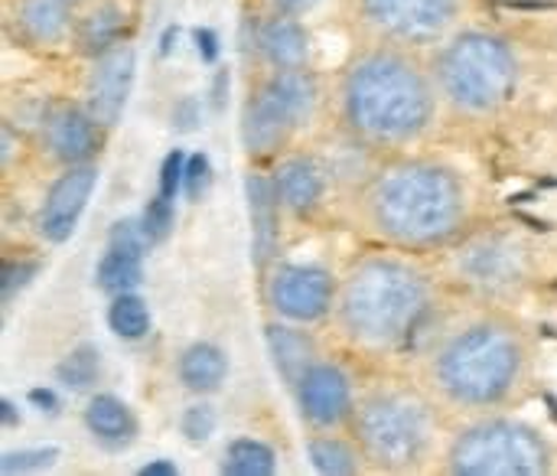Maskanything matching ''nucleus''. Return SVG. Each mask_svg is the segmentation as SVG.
<instances>
[{
	"label": "nucleus",
	"instance_id": "obj_17",
	"mask_svg": "<svg viewBox=\"0 0 557 476\" xmlns=\"http://www.w3.org/2000/svg\"><path fill=\"white\" fill-rule=\"evenodd\" d=\"M13 20L20 36L33 46L55 49L75 39V16L69 0H16Z\"/></svg>",
	"mask_w": 557,
	"mask_h": 476
},
{
	"label": "nucleus",
	"instance_id": "obj_28",
	"mask_svg": "<svg viewBox=\"0 0 557 476\" xmlns=\"http://www.w3.org/2000/svg\"><path fill=\"white\" fill-rule=\"evenodd\" d=\"M307 457H310L313 471H320V474L346 476L359 471L356 451L346 441H339V438H313L307 444Z\"/></svg>",
	"mask_w": 557,
	"mask_h": 476
},
{
	"label": "nucleus",
	"instance_id": "obj_11",
	"mask_svg": "<svg viewBox=\"0 0 557 476\" xmlns=\"http://www.w3.org/2000/svg\"><path fill=\"white\" fill-rule=\"evenodd\" d=\"M134 72H137V52L127 42H121L95 59V69L88 75L85 108L91 111V118L101 127H114L121 121L131 88H134Z\"/></svg>",
	"mask_w": 557,
	"mask_h": 476
},
{
	"label": "nucleus",
	"instance_id": "obj_38",
	"mask_svg": "<svg viewBox=\"0 0 557 476\" xmlns=\"http://www.w3.org/2000/svg\"><path fill=\"white\" fill-rule=\"evenodd\" d=\"M29 405L39 408V412H46V415H49V412L55 415V412H59V395H55L52 389H33V392H29Z\"/></svg>",
	"mask_w": 557,
	"mask_h": 476
},
{
	"label": "nucleus",
	"instance_id": "obj_8",
	"mask_svg": "<svg viewBox=\"0 0 557 476\" xmlns=\"http://www.w3.org/2000/svg\"><path fill=\"white\" fill-rule=\"evenodd\" d=\"M362 20L392 42L421 46L437 39L457 20L460 0H359Z\"/></svg>",
	"mask_w": 557,
	"mask_h": 476
},
{
	"label": "nucleus",
	"instance_id": "obj_27",
	"mask_svg": "<svg viewBox=\"0 0 557 476\" xmlns=\"http://www.w3.org/2000/svg\"><path fill=\"white\" fill-rule=\"evenodd\" d=\"M55 379L72 389V392H85L91 389L98 379H101V356L91 343L85 346H75L72 353L62 356V363L55 366Z\"/></svg>",
	"mask_w": 557,
	"mask_h": 476
},
{
	"label": "nucleus",
	"instance_id": "obj_43",
	"mask_svg": "<svg viewBox=\"0 0 557 476\" xmlns=\"http://www.w3.org/2000/svg\"><path fill=\"white\" fill-rule=\"evenodd\" d=\"M3 425H16V412H13V402H3Z\"/></svg>",
	"mask_w": 557,
	"mask_h": 476
},
{
	"label": "nucleus",
	"instance_id": "obj_26",
	"mask_svg": "<svg viewBox=\"0 0 557 476\" xmlns=\"http://www.w3.org/2000/svg\"><path fill=\"white\" fill-rule=\"evenodd\" d=\"M222 471L228 476H271L277 471V454L255 438H238L225 448Z\"/></svg>",
	"mask_w": 557,
	"mask_h": 476
},
{
	"label": "nucleus",
	"instance_id": "obj_1",
	"mask_svg": "<svg viewBox=\"0 0 557 476\" xmlns=\"http://www.w3.org/2000/svg\"><path fill=\"white\" fill-rule=\"evenodd\" d=\"M343 114L369 144H405L428 131L434 118V85L408 56L375 49L349 65Z\"/></svg>",
	"mask_w": 557,
	"mask_h": 476
},
{
	"label": "nucleus",
	"instance_id": "obj_35",
	"mask_svg": "<svg viewBox=\"0 0 557 476\" xmlns=\"http://www.w3.org/2000/svg\"><path fill=\"white\" fill-rule=\"evenodd\" d=\"M199 121H202V105H199L196 98H180V101L173 105V127H176V131L189 134V131L199 127Z\"/></svg>",
	"mask_w": 557,
	"mask_h": 476
},
{
	"label": "nucleus",
	"instance_id": "obj_44",
	"mask_svg": "<svg viewBox=\"0 0 557 476\" xmlns=\"http://www.w3.org/2000/svg\"><path fill=\"white\" fill-rule=\"evenodd\" d=\"M69 3H72V7H75V3H85V0H69Z\"/></svg>",
	"mask_w": 557,
	"mask_h": 476
},
{
	"label": "nucleus",
	"instance_id": "obj_5",
	"mask_svg": "<svg viewBox=\"0 0 557 476\" xmlns=\"http://www.w3.org/2000/svg\"><path fill=\"white\" fill-rule=\"evenodd\" d=\"M519 78L512 49L493 33H463L437 59V85L460 111H493L509 101Z\"/></svg>",
	"mask_w": 557,
	"mask_h": 476
},
{
	"label": "nucleus",
	"instance_id": "obj_33",
	"mask_svg": "<svg viewBox=\"0 0 557 476\" xmlns=\"http://www.w3.org/2000/svg\"><path fill=\"white\" fill-rule=\"evenodd\" d=\"M183 176H186V154L183 150L166 154L163 163H160V186H157V193L176 199L183 193Z\"/></svg>",
	"mask_w": 557,
	"mask_h": 476
},
{
	"label": "nucleus",
	"instance_id": "obj_20",
	"mask_svg": "<svg viewBox=\"0 0 557 476\" xmlns=\"http://www.w3.org/2000/svg\"><path fill=\"white\" fill-rule=\"evenodd\" d=\"M264 340H268V353L274 359L277 376L287 386H297L300 376L317 363V343L310 333L290 327V320L284 324H268L264 327Z\"/></svg>",
	"mask_w": 557,
	"mask_h": 476
},
{
	"label": "nucleus",
	"instance_id": "obj_22",
	"mask_svg": "<svg viewBox=\"0 0 557 476\" xmlns=\"http://www.w3.org/2000/svg\"><path fill=\"white\" fill-rule=\"evenodd\" d=\"M176 376H180L183 389H189L196 395L219 392L228 376V356L215 343H193L180 353Z\"/></svg>",
	"mask_w": 557,
	"mask_h": 476
},
{
	"label": "nucleus",
	"instance_id": "obj_25",
	"mask_svg": "<svg viewBox=\"0 0 557 476\" xmlns=\"http://www.w3.org/2000/svg\"><path fill=\"white\" fill-rule=\"evenodd\" d=\"M108 327L117 340L137 343L150 333V310L144 304L140 294L127 291V294H114V301L108 304Z\"/></svg>",
	"mask_w": 557,
	"mask_h": 476
},
{
	"label": "nucleus",
	"instance_id": "obj_42",
	"mask_svg": "<svg viewBox=\"0 0 557 476\" xmlns=\"http://www.w3.org/2000/svg\"><path fill=\"white\" fill-rule=\"evenodd\" d=\"M176 33H180L176 26H170V29L163 33V39H160V56H170V52H173V39H176Z\"/></svg>",
	"mask_w": 557,
	"mask_h": 476
},
{
	"label": "nucleus",
	"instance_id": "obj_18",
	"mask_svg": "<svg viewBox=\"0 0 557 476\" xmlns=\"http://www.w3.org/2000/svg\"><path fill=\"white\" fill-rule=\"evenodd\" d=\"M248 193V212H251V258L258 268H268V261L277 252V190L274 180L264 173H251L245 183Z\"/></svg>",
	"mask_w": 557,
	"mask_h": 476
},
{
	"label": "nucleus",
	"instance_id": "obj_37",
	"mask_svg": "<svg viewBox=\"0 0 557 476\" xmlns=\"http://www.w3.org/2000/svg\"><path fill=\"white\" fill-rule=\"evenodd\" d=\"M225 101H228V72L219 69L215 78H212V85H209V108H212V111H222Z\"/></svg>",
	"mask_w": 557,
	"mask_h": 476
},
{
	"label": "nucleus",
	"instance_id": "obj_10",
	"mask_svg": "<svg viewBox=\"0 0 557 476\" xmlns=\"http://www.w3.org/2000/svg\"><path fill=\"white\" fill-rule=\"evenodd\" d=\"M98 186V170L91 163H75L69 167L49 190L46 199L39 206V235L52 245H62L72 239V232L78 229V219L85 216L91 193Z\"/></svg>",
	"mask_w": 557,
	"mask_h": 476
},
{
	"label": "nucleus",
	"instance_id": "obj_14",
	"mask_svg": "<svg viewBox=\"0 0 557 476\" xmlns=\"http://www.w3.org/2000/svg\"><path fill=\"white\" fill-rule=\"evenodd\" d=\"M150 245L137 219H117L108 232V252L98 258L95 281L108 294H127L144 278V248Z\"/></svg>",
	"mask_w": 557,
	"mask_h": 476
},
{
	"label": "nucleus",
	"instance_id": "obj_13",
	"mask_svg": "<svg viewBox=\"0 0 557 476\" xmlns=\"http://www.w3.org/2000/svg\"><path fill=\"white\" fill-rule=\"evenodd\" d=\"M300 415L313 428H333L352 415V382L333 363H313L294 386Z\"/></svg>",
	"mask_w": 557,
	"mask_h": 476
},
{
	"label": "nucleus",
	"instance_id": "obj_2",
	"mask_svg": "<svg viewBox=\"0 0 557 476\" xmlns=\"http://www.w3.org/2000/svg\"><path fill=\"white\" fill-rule=\"evenodd\" d=\"M428 304V281L414 268L392 258H369L343 281L336 314L352 343L392 350L414 337Z\"/></svg>",
	"mask_w": 557,
	"mask_h": 476
},
{
	"label": "nucleus",
	"instance_id": "obj_36",
	"mask_svg": "<svg viewBox=\"0 0 557 476\" xmlns=\"http://www.w3.org/2000/svg\"><path fill=\"white\" fill-rule=\"evenodd\" d=\"M196 46H199V56L206 65H215L219 62V33L215 29H196Z\"/></svg>",
	"mask_w": 557,
	"mask_h": 476
},
{
	"label": "nucleus",
	"instance_id": "obj_40",
	"mask_svg": "<svg viewBox=\"0 0 557 476\" xmlns=\"http://www.w3.org/2000/svg\"><path fill=\"white\" fill-rule=\"evenodd\" d=\"M0 137H3V167H10V160H13V150H16V141H13V127L10 124H3V131H0Z\"/></svg>",
	"mask_w": 557,
	"mask_h": 476
},
{
	"label": "nucleus",
	"instance_id": "obj_9",
	"mask_svg": "<svg viewBox=\"0 0 557 476\" xmlns=\"http://www.w3.org/2000/svg\"><path fill=\"white\" fill-rule=\"evenodd\" d=\"M268 301L281 320L320 324L336 307V281L313 265H281L268 281Z\"/></svg>",
	"mask_w": 557,
	"mask_h": 476
},
{
	"label": "nucleus",
	"instance_id": "obj_19",
	"mask_svg": "<svg viewBox=\"0 0 557 476\" xmlns=\"http://www.w3.org/2000/svg\"><path fill=\"white\" fill-rule=\"evenodd\" d=\"M281 209L294 212V216H307L320 206L323 190H326V176L320 170V163H313L310 157H290L277 167V173L271 176Z\"/></svg>",
	"mask_w": 557,
	"mask_h": 476
},
{
	"label": "nucleus",
	"instance_id": "obj_23",
	"mask_svg": "<svg viewBox=\"0 0 557 476\" xmlns=\"http://www.w3.org/2000/svg\"><path fill=\"white\" fill-rule=\"evenodd\" d=\"M294 124H304L317 105V78L313 72H307V65L297 69H274V75L261 85Z\"/></svg>",
	"mask_w": 557,
	"mask_h": 476
},
{
	"label": "nucleus",
	"instance_id": "obj_6",
	"mask_svg": "<svg viewBox=\"0 0 557 476\" xmlns=\"http://www.w3.org/2000/svg\"><path fill=\"white\" fill-rule=\"evenodd\" d=\"M356 438L375 464L388 471H405L421 464V457L428 454L434 441V422L421 402L382 392L359 405Z\"/></svg>",
	"mask_w": 557,
	"mask_h": 476
},
{
	"label": "nucleus",
	"instance_id": "obj_30",
	"mask_svg": "<svg viewBox=\"0 0 557 476\" xmlns=\"http://www.w3.org/2000/svg\"><path fill=\"white\" fill-rule=\"evenodd\" d=\"M140 225L150 239V245H160L170 239L173 232V199L163 196V193H153V199L147 203L144 216H140Z\"/></svg>",
	"mask_w": 557,
	"mask_h": 476
},
{
	"label": "nucleus",
	"instance_id": "obj_21",
	"mask_svg": "<svg viewBox=\"0 0 557 476\" xmlns=\"http://www.w3.org/2000/svg\"><path fill=\"white\" fill-rule=\"evenodd\" d=\"M88 435L104 448H127L137 438V415L117 395H95L85 408Z\"/></svg>",
	"mask_w": 557,
	"mask_h": 476
},
{
	"label": "nucleus",
	"instance_id": "obj_12",
	"mask_svg": "<svg viewBox=\"0 0 557 476\" xmlns=\"http://www.w3.org/2000/svg\"><path fill=\"white\" fill-rule=\"evenodd\" d=\"M98 131L101 124L91 118V111L72 101L49 105L39 118V137L46 154L69 167L91 160V154L98 150Z\"/></svg>",
	"mask_w": 557,
	"mask_h": 476
},
{
	"label": "nucleus",
	"instance_id": "obj_4",
	"mask_svg": "<svg viewBox=\"0 0 557 476\" xmlns=\"http://www.w3.org/2000/svg\"><path fill=\"white\" fill-rule=\"evenodd\" d=\"M522 376V343L512 330L480 324L444 343L434 379L437 389L463 408H493L506 402Z\"/></svg>",
	"mask_w": 557,
	"mask_h": 476
},
{
	"label": "nucleus",
	"instance_id": "obj_7",
	"mask_svg": "<svg viewBox=\"0 0 557 476\" xmlns=\"http://www.w3.org/2000/svg\"><path fill=\"white\" fill-rule=\"evenodd\" d=\"M548 467V444L532 428L516 422L473 425L450 451V471L463 476H535Z\"/></svg>",
	"mask_w": 557,
	"mask_h": 476
},
{
	"label": "nucleus",
	"instance_id": "obj_15",
	"mask_svg": "<svg viewBox=\"0 0 557 476\" xmlns=\"http://www.w3.org/2000/svg\"><path fill=\"white\" fill-rule=\"evenodd\" d=\"M294 127L297 124L281 111V105L264 88H258L242 111V144L251 157L277 154L287 144Z\"/></svg>",
	"mask_w": 557,
	"mask_h": 476
},
{
	"label": "nucleus",
	"instance_id": "obj_41",
	"mask_svg": "<svg viewBox=\"0 0 557 476\" xmlns=\"http://www.w3.org/2000/svg\"><path fill=\"white\" fill-rule=\"evenodd\" d=\"M140 474L144 476H176V467H173V464H166V461H157V464H147Z\"/></svg>",
	"mask_w": 557,
	"mask_h": 476
},
{
	"label": "nucleus",
	"instance_id": "obj_34",
	"mask_svg": "<svg viewBox=\"0 0 557 476\" xmlns=\"http://www.w3.org/2000/svg\"><path fill=\"white\" fill-rule=\"evenodd\" d=\"M36 271H39L36 261H7L3 265V278H0V297H3V304H10L20 294V288H26L33 281Z\"/></svg>",
	"mask_w": 557,
	"mask_h": 476
},
{
	"label": "nucleus",
	"instance_id": "obj_39",
	"mask_svg": "<svg viewBox=\"0 0 557 476\" xmlns=\"http://www.w3.org/2000/svg\"><path fill=\"white\" fill-rule=\"evenodd\" d=\"M271 3H274V10H277V13H290V16H297V13L313 10L320 0H271Z\"/></svg>",
	"mask_w": 557,
	"mask_h": 476
},
{
	"label": "nucleus",
	"instance_id": "obj_31",
	"mask_svg": "<svg viewBox=\"0 0 557 476\" xmlns=\"http://www.w3.org/2000/svg\"><path fill=\"white\" fill-rule=\"evenodd\" d=\"M215 425H219V415H215V408L206 405V402L189 405V408L183 412V418H180V431H183L186 441H193V444L209 441V438L215 435Z\"/></svg>",
	"mask_w": 557,
	"mask_h": 476
},
{
	"label": "nucleus",
	"instance_id": "obj_3",
	"mask_svg": "<svg viewBox=\"0 0 557 476\" xmlns=\"http://www.w3.org/2000/svg\"><path fill=\"white\" fill-rule=\"evenodd\" d=\"M463 209L457 176L428 163L395 167L372 190V222L382 235L408 248L447 242L460 229Z\"/></svg>",
	"mask_w": 557,
	"mask_h": 476
},
{
	"label": "nucleus",
	"instance_id": "obj_16",
	"mask_svg": "<svg viewBox=\"0 0 557 476\" xmlns=\"http://www.w3.org/2000/svg\"><path fill=\"white\" fill-rule=\"evenodd\" d=\"M251 42L258 49V56L271 65V69H297L307 65V29L300 26L297 16L290 13H274L255 23Z\"/></svg>",
	"mask_w": 557,
	"mask_h": 476
},
{
	"label": "nucleus",
	"instance_id": "obj_32",
	"mask_svg": "<svg viewBox=\"0 0 557 476\" xmlns=\"http://www.w3.org/2000/svg\"><path fill=\"white\" fill-rule=\"evenodd\" d=\"M212 186V163L206 154H189L186 157V176H183V193L189 203H199L202 193Z\"/></svg>",
	"mask_w": 557,
	"mask_h": 476
},
{
	"label": "nucleus",
	"instance_id": "obj_24",
	"mask_svg": "<svg viewBox=\"0 0 557 476\" xmlns=\"http://www.w3.org/2000/svg\"><path fill=\"white\" fill-rule=\"evenodd\" d=\"M124 13L114 3H98L91 7L82 20H75V46L88 56H104L108 49L121 46L124 39Z\"/></svg>",
	"mask_w": 557,
	"mask_h": 476
},
{
	"label": "nucleus",
	"instance_id": "obj_29",
	"mask_svg": "<svg viewBox=\"0 0 557 476\" xmlns=\"http://www.w3.org/2000/svg\"><path fill=\"white\" fill-rule=\"evenodd\" d=\"M59 461V448H26V451H10L0 457V474H36L49 471Z\"/></svg>",
	"mask_w": 557,
	"mask_h": 476
}]
</instances>
